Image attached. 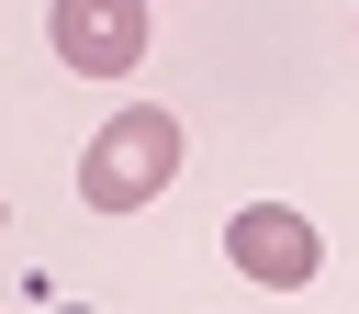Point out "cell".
Wrapping results in <instances>:
<instances>
[{"mask_svg": "<svg viewBox=\"0 0 359 314\" xmlns=\"http://www.w3.org/2000/svg\"><path fill=\"white\" fill-rule=\"evenodd\" d=\"M168 179H180V112H157V101L112 112L90 135V157H79V202L90 213H146V202H168Z\"/></svg>", "mask_w": 359, "mask_h": 314, "instance_id": "obj_1", "label": "cell"}, {"mask_svg": "<svg viewBox=\"0 0 359 314\" xmlns=\"http://www.w3.org/2000/svg\"><path fill=\"white\" fill-rule=\"evenodd\" d=\"M224 258H236L258 292H303V280L325 269V247H314V224H303L292 202H247V213L224 224Z\"/></svg>", "mask_w": 359, "mask_h": 314, "instance_id": "obj_2", "label": "cell"}, {"mask_svg": "<svg viewBox=\"0 0 359 314\" xmlns=\"http://www.w3.org/2000/svg\"><path fill=\"white\" fill-rule=\"evenodd\" d=\"M45 34H56V56H67L79 78H123V67L146 56V0H56Z\"/></svg>", "mask_w": 359, "mask_h": 314, "instance_id": "obj_3", "label": "cell"}]
</instances>
